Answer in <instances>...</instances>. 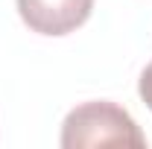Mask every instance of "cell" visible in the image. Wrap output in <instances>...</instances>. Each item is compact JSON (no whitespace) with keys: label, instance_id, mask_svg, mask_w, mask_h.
<instances>
[{"label":"cell","instance_id":"cell-1","mask_svg":"<svg viewBox=\"0 0 152 149\" xmlns=\"http://www.w3.org/2000/svg\"><path fill=\"white\" fill-rule=\"evenodd\" d=\"M61 146L88 149V146H146V134L134 123L126 108L108 99L82 102L61 123Z\"/></svg>","mask_w":152,"mask_h":149},{"label":"cell","instance_id":"cell-2","mask_svg":"<svg viewBox=\"0 0 152 149\" xmlns=\"http://www.w3.org/2000/svg\"><path fill=\"white\" fill-rule=\"evenodd\" d=\"M94 0H18L20 20L38 35H67L91 18Z\"/></svg>","mask_w":152,"mask_h":149},{"label":"cell","instance_id":"cell-3","mask_svg":"<svg viewBox=\"0 0 152 149\" xmlns=\"http://www.w3.org/2000/svg\"><path fill=\"white\" fill-rule=\"evenodd\" d=\"M137 93H140V99L146 102V108L152 111V61L143 67V73H140V82H137Z\"/></svg>","mask_w":152,"mask_h":149}]
</instances>
